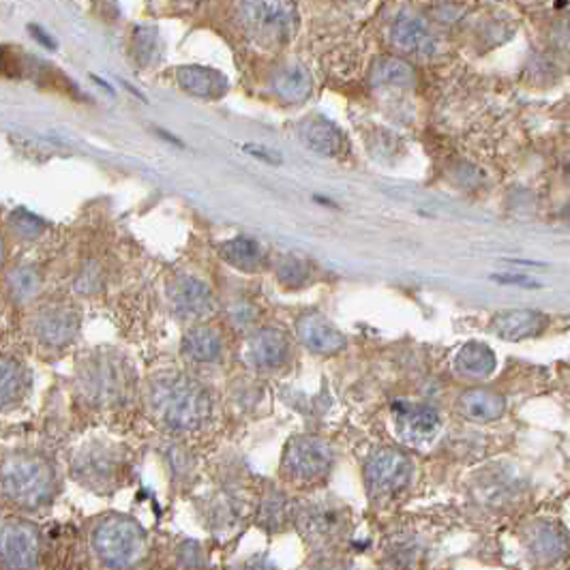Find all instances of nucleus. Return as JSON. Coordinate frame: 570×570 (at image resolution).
I'll use <instances>...</instances> for the list:
<instances>
[{"label": "nucleus", "mask_w": 570, "mask_h": 570, "mask_svg": "<svg viewBox=\"0 0 570 570\" xmlns=\"http://www.w3.org/2000/svg\"><path fill=\"white\" fill-rule=\"evenodd\" d=\"M153 416L172 431H195L210 416V399L198 382L183 376H162L150 384Z\"/></svg>", "instance_id": "1"}, {"label": "nucleus", "mask_w": 570, "mask_h": 570, "mask_svg": "<svg viewBox=\"0 0 570 570\" xmlns=\"http://www.w3.org/2000/svg\"><path fill=\"white\" fill-rule=\"evenodd\" d=\"M0 494L22 511H41L54 500L56 471L48 459L12 453L0 463Z\"/></svg>", "instance_id": "2"}, {"label": "nucleus", "mask_w": 570, "mask_h": 570, "mask_svg": "<svg viewBox=\"0 0 570 570\" xmlns=\"http://www.w3.org/2000/svg\"><path fill=\"white\" fill-rule=\"evenodd\" d=\"M92 551L107 568L123 570L138 564L146 553V532L127 515H110L92 530Z\"/></svg>", "instance_id": "3"}, {"label": "nucleus", "mask_w": 570, "mask_h": 570, "mask_svg": "<svg viewBox=\"0 0 570 570\" xmlns=\"http://www.w3.org/2000/svg\"><path fill=\"white\" fill-rule=\"evenodd\" d=\"M131 373L116 356H97L82 371V391L95 406H118L129 395Z\"/></svg>", "instance_id": "4"}, {"label": "nucleus", "mask_w": 570, "mask_h": 570, "mask_svg": "<svg viewBox=\"0 0 570 570\" xmlns=\"http://www.w3.org/2000/svg\"><path fill=\"white\" fill-rule=\"evenodd\" d=\"M241 24L262 44H281L292 37L297 7L292 3H242L238 4Z\"/></svg>", "instance_id": "5"}, {"label": "nucleus", "mask_w": 570, "mask_h": 570, "mask_svg": "<svg viewBox=\"0 0 570 570\" xmlns=\"http://www.w3.org/2000/svg\"><path fill=\"white\" fill-rule=\"evenodd\" d=\"M39 553L37 526L24 519L0 521V570H35Z\"/></svg>", "instance_id": "6"}, {"label": "nucleus", "mask_w": 570, "mask_h": 570, "mask_svg": "<svg viewBox=\"0 0 570 570\" xmlns=\"http://www.w3.org/2000/svg\"><path fill=\"white\" fill-rule=\"evenodd\" d=\"M330 450L315 438H297L288 444L283 468L297 480H315L330 468Z\"/></svg>", "instance_id": "7"}, {"label": "nucleus", "mask_w": 570, "mask_h": 570, "mask_svg": "<svg viewBox=\"0 0 570 570\" xmlns=\"http://www.w3.org/2000/svg\"><path fill=\"white\" fill-rule=\"evenodd\" d=\"M118 465L121 461H118L116 450L95 444V447L80 450L74 461V474L82 485L95 491H107L116 485Z\"/></svg>", "instance_id": "8"}, {"label": "nucleus", "mask_w": 570, "mask_h": 570, "mask_svg": "<svg viewBox=\"0 0 570 570\" xmlns=\"http://www.w3.org/2000/svg\"><path fill=\"white\" fill-rule=\"evenodd\" d=\"M170 305L183 320H200L212 311V292L202 279L180 274L170 283Z\"/></svg>", "instance_id": "9"}, {"label": "nucleus", "mask_w": 570, "mask_h": 570, "mask_svg": "<svg viewBox=\"0 0 570 570\" xmlns=\"http://www.w3.org/2000/svg\"><path fill=\"white\" fill-rule=\"evenodd\" d=\"M408 476L409 461L406 455L397 453V450H377L369 459V463H367V480H369L373 494H392L399 487L406 485Z\"/></svg>", "instance_id": "10"}, {"label": "nucleus", "mask_w": 570, "mask_h": 570, "mask_svg": "<svg viewBox=\"0 0 570 570\" xmlns=\"http://www.w3.org/2000/svg\"><path fill=\"white\" fill-rule=\"evenodd\" d=\"M397 418V431L401 439L408 444H427L439 431V416L438 412L427 406H408V403H399L395 406Z\"/></svg>", "instance_id": "11"}, {"label": "nucleus", "mask_w": 570, "mask_h": 570, "mask_svg": "<svg viewBox=\"0 0 570 570\" xmlns=\"http://www.w3.org/2000/svg\"><path fill=\"white\" fill-rule=\"evenodd\" d=\"M391 41L395 48L408 54H433L438 50V39L421 18L401 13L391 26Z\"/></svg>", "instance_id": "12"}, {"label": "nucleus", "mask_w": 570, "mask_h": 570, "mask_svg": "<svg viewBox=\"0 0 570 570\" xmlns=\"http://www.w3.org/2000/svg\"><path fill=\"white\" fill-rule=\"evenodd\" d=\"M547 315L534 309H515L495 315L494 329L506 341H523L541 335L547 329Z\"/></svg>", "instance_id": "13"}, {"label": "nucleus", "mask_w": 570, "mask_h": 570, "mask_svg": "<svg viewBox=\"0 0 570 570\" xmlns=\"http://www.w3.org/2000/svg\"><path fill=\"white\" fill-rule=\"evenodd\" d=\"M33 330L44 344L65 345L77 333V315L71 309L62 307L44 309L33 320Z\"/></svg>", "instance_id": "14"}, {"label": "nucleus", "mask_w": 570, "mask_h": 570, "mask_svg": "<svg viewBox=\"0 0 570 570\" xmlns=\"http://www.w3.org/2000/svg\"><path fill=\"white\" fill-rule=\"evenodd\" d=\"M298 336L309 350L318 352V354H335L345 345V336L318 313H309L300 318Z\"/></svg>", "instance_id": "15"}, {"label": "nucleus", "mask_w": 570, "mask_h": 570, "mask_svg": "<svg viewBox=\"0 0 570 570\" xmlns=\"http://www.w3.org/2000/svg\"><path fill=\"white\" fill-rule=\"evenodd\" d=\"M289 344L283 333L274 329H264L260 333L251 336L247 347V356L253 365L264 367V369H274L288 360Z\"/></svg>", "instance_id": "16"}, {"label": "nucleus", "mask_w": 570, "mask_h": 570, "mask_svg": "<svg viewBox=\"0 0 570 570\" xmlns=\"http://www.w3.org/2000/svg\"><path fill=\"white\" fill-rule=\"evenodd\" d=\"M176 77H178V84L183 86L186 92L202 97V99H219L227 91L226 75L210 69V67H180V69L176 71Z\"/></svg>", "instance_id": "17"}, {"label": "nucleus", "mask_w": 570, "mask_h": 570, "mask_svg": "<svg viewBox=\"0 0 570 570\" xmlns=\"http://www.w3.org/2000/svg\"><path fill=\"white\" fill-rule=\"evenodd\" d=\"M273 88L279 97L289 103L307 99L313 91V77L305 67L285 65L273 77Z\"/></svg>", "instance_id": "18"}, {"label": "nucleus", "mask_w": 570, "mask_h": 570, "mask_svg": "<svg viewBox=\"0 0 570 570\" xmlns=\"http://www.w3.org/2000/svg\"><path fill=\"white\" fill-rule=\"evenodd\" d=\"M300 139L307 148L313 153L330 157L341 146V133L336 131L333 123L324 121V118H311V121L300 124Z\"/></svg>", "instance_id": "19"}, {"label": "nucleus", "mask_w": 570, "mask_h": 570, "mask_svg": "<svg viewBox=\"0 0 570 570\" xmlns=\"http://www.w3.org/2000/svg\"><path fill=\"white\" fill-rule=\"evenodd\" d=\"M183 352L195 362H215L219 360L221 352H224V344H221V336L217 335V330H212L210 326H195L185 335Z\"/></svg>", "instance_id": "20"}, {"label": "nucleus", "mask_w": 570, "mask_h": 570, "mask_svg": "<svg viewBox=\"0 0 570 570\" xmlns=\"http://www.w3.org/2000/svg\"><path fill=\"white\" fill-rule=\"evenodd\" d=\"M455 365H457V371L463 373L465 377H489L495 371L497 360L489 345L471 341V344L461 347Z\"/></svg>", "instance_id": "21"}, {"label": "nucleus", "mask_w": 570, "mask_h": 570, "mask_svg": "<svg viewBox=\"0 0 570 570\" xmlns=\"http://www.w3.org/2000/svg\"><path fill=\"white\" fill-rule=\"evenodd\" d=\"M506 401L491 391H468L459 399V409L474 421H495L504 414Z\"/></svg>", "instance_id": "22"}, {"label": "nucleus", "mask_w": 570, "mask_h": 570, "mask_svg": "<svg viewBox=\"0 0 570 570\" xmlns=\"http://www.w3.org/2000/svg\"><path fill=\"white\" fill-rule=\"evenodd\" d=\"M221 257L227 264H232V266L238 268V271H256L257 266H260L262 262V249L257 245L256 241H251V238H245V236H236L232 238V241H227L221 245L219 249Z\"/></svg>", "instance_id": "23"}, {"label": "nucleus", "mask_w": 570, "mask_h": 570, "mask_svg": "<svg viewBox=\"0 0 570 570\" xmlns=\"http://www.w3.org/2000/svg\"><path fill=\"white\" fill-rule=\"evenodd\" d=\"M28 377L18 362L0 359V408H12L26 395Z\"/></svg>", "instance_id": "24"}, {"label": "nucleus", "mask_w": 570, "mask_h": 570, "mask_svg": "<svg viewBox=\"0 0 570 570\" xmlns=\"http://www.w3.org/2000/svg\"><path fill=\"white\" fill-rule=\"evenodd\" d=\"M414 77L412 67L399 59H382L371 69L373 86H409Z\"/></svg>", "instance_id": "25"}, {"label": "nucleus", "mask_w": 570, "mask_h": 570, "mask_svg": "<svg viewBox=\"0 0 570 570\" xmlns=\"http://www.w3.org/2000/svg\"><path fill=\"white\" fill-rule=\"evenodd\" d=\"M530 549L541 559H558L566 553L568 541L558 527L538 526L530 538Z\"/></svg>", "instance_id": "26"}, {"label": "nucleus", "mask_w": 570, "mask_h": 570, "mask_svg": "<svg viewBox=\"0 0 570 570\" xmlns=\"http://www.w3.org/2000/svg\"><path fill=\"white\" fill-rule=\"evenodd\" d=\"M9 289L18 300H28L41 289V274L30 266H20L9 274Z\"/></svg>", "instance_id": "27"}, {"label": "nucleus", "mask_w": 570, "mask_h": 570, "mask_svg": "<svg viewBox=\"0 0 570 570\" xmlns=\"http://www.w3.org/2000/svg\"><path fill=\"white\" fill-rule=\"evenodd\" d=\"M9 226H12L13 234H18L20 238H24V241H30V238H37L41 232L45 230L44 221H41L39 217L30 215V212H26V210L15 212V215L12 217V221H9Z\"/></svg>", "instance_id": "28"}, {"label": "nucleus", "mask_w": 570, "mask_h": 570, "mask_svg": "<svg viewBox=\"0 0 570 570\" xmlns=\"http://www.w3.org/2000/svg\"><path fill=\"white\" fill-rule=\"evenodd\" d=\"M178 564L186 570H200L206 566V551L198 541H185L176 549Z\"/></svg>", "instance_id": "29"}, {"label": "nucleus", "mask_w": 570, "mask_h": 570, "mask_svg": "<svg viewBox=\"0 0 570 570\" xmlns=\"http://www.w3.org/2000/svg\"><path fill=\"white\" fill-rule=\"evenodd\" d=\"M133 41H136V56L139 59V62L148 65L150 60H154V54H157V48H159V39L154 30L138 28L136 39Z\"/></svg>", "instance_id": "30"}, {"label": "nucleus", "mask_w": 570, "mask_h": 570, "mask_svg": "<svg viewBox=\"0 0 570 570\" xmlns=\"http://www.w3.org/2000/svg\"><path fill=\"white\" fill-rule=\"evenodd\" d=\"M279 277L285 285H298L305 279V268L297 260H288L279 268Z\"/></svg>", "instance_id": "31"}, {"label": "nucleus", "mask_w": 570, "mask_h": 570, "mask_svg": "<svg viewBox=\"0 0 570 570\" xmlns=\"http://www.w3.org/2000/svg\"><path fill=\"white\" fill-rule=\"evenodd\" d=\"M495 283L502 285H519V288H541V283L536 279L526 277V274H494Z\"/></svg>", "instance_id": "32"}, {"label": "nucleus", "mask_w": 570, "mask_h": 570, "mask_svg": "<svg viewBox=\"0 0 570 570\" xmlns=\"http://www.w3.org/2000/svg\"><path fill=\"white\" fill-rule=\"evenodd\" d=\"M245 150H249V154H253V157H260L268 163H281V157H277V154L271 153V150H266L262 146H253V144H247Z\"/></svg>", "instance_id": "33"}, {"label": "nucleus", "mask_w": 570, "mask_h": 570, "mask_svg": "<svg viewBox=\"0 0 570 570\" xmlns=\"http://www.w3.org/2000/svg\"><path fill=\"white\" fill-rule=\"evenodd\" d=\"M553 37H556V41L559 45H562L564 50L570 51V22L559 24L556 33H553Z\"/></svg>", "instance_id": "34"}, {"label": "nucleus", "mask_w": 570, "mask_h": 570, "mask_svg": "<svg viewBox=\"0 0 570 570\" xmlns=\"http://www.w3.org/2000/svg\"><path fill=\"white\" fill-rule=\"evenodd\" d=\"M12 67H15V60H13L12 51H9L7 48H0V74L9 71Z\"/></svg>", "instance_id": "35"}, {"label": "nucleus", "mask_w": 570, "mask_h": 570, "mask_svg": "<svg viewBox=\"0 0 570 570\" xmlns=\"http://www.w3.org/2000/svg\"><path fill=\"white\" fill-rule=\"evenodd\" d=\"M242 570H273L268 564H251V566H245Z\"/></svg>", "instance_id": "36"}, {"label": "nucleus", "mask_w": 570, "mask_h": 570, "mask_svg": "<svg viewBox=\"0 0 570 570\" xmlns=\"http://www.w3.org/2000/svg\"><path fill=\"white\" fill-rule=\"evenodd\" d=\"M4 260V242H3V238H0V264H3Z\"/></svg>", "instance_id": "37"}, {"label": "nucleus", "mask_w": 570, "mask_h": 570, "mask_svg": "<svg viewBox=\"0 0 570 570\" xmlns=\"http://www.w3.org/2000/svg\"><path fill=\"white\" fill-rule=\"evenodd\" d=\"M562 215H564V219L570 221V204H566V209L562 210Z\"/></svg>", "instance_id": "38"}]
</instances>
